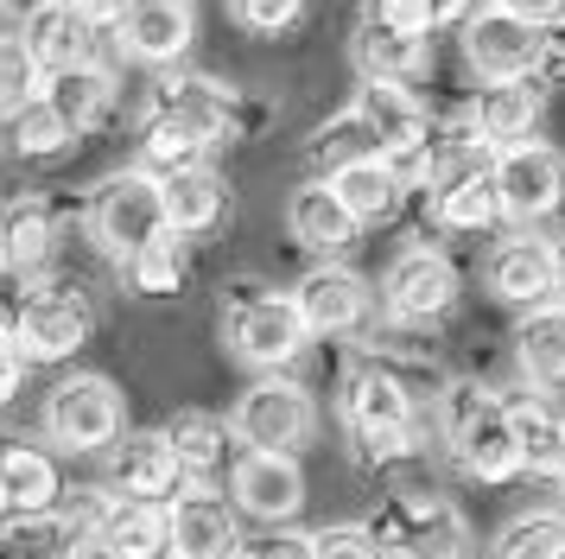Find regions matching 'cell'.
Returning <instances> with one entry per match:
<instances>
[{"label":"cell","mask_w":565,"mask_h":559,"mask_svg":"<svg viewBox=\"0 0 565 559\" xmlns=\"http://www.w3.org/2000/svg\"><path fill=\"white\" fill-rule=\"evenodd\" d=\"M438 432L477 483H509L521 477V457H514V432H509V407L502 394H489L477 381H451L438 394Z\"/></svg>","instance_id":"obj_1"},{"label":"cell","mask_w":565,"mask_h":559,"mask_svg":"<svg viewBox=\"0 0 565 559\" xmlns=\"http://www.w3.org/2000/svg\"><path fill=\"white\" fill-rule=\"evenodd\" d=\"M343 426L356 439L362 464H394V457L413 452V432H419V413H413V388L387 362H362L343 381Z\"/></svg>","instance_id":"obj_2"},{"label":"cell","mask_w":565,"mask_h":559,"mask_svg":"<svg viewBox=\"0 0 565 559\" xmlns=\"http://www.w3.org/2000/svg\"><path fill=\"white\" fill-rule=\"evenodd\" d=\"M369 540L387 559H463L470 553V521L433 489H394L382 508L362 521Z\"/></svg>","instance_id":"obj_3"},{"label":"cell","mask_w":565,"mask_h":559,"mask_svg":"<svg viewBox=\"0 0 565 559\" xmlns=\"http://www.w3.org/2000/svg\"><path fill=\"white\" fill-rule=\"evenodd\" d=\"M96 330V305L77 286H26L13 299V318H7V344L20 350V362H64L77 356Z\"/></svg>","instance_id":"obj_4"},{"label":"cell","mask_w":565,"mask_h":559,"mask_svg":"<svg viewBox=\"0 0 565 559\" xmlns=\"http://www.w3.org/2000/svg\"><path fill=\"white\" fill-rule=\"evenodd\" d=\"M230 432L242 452H274V457H299L318 432V401L299 381L286 376H260L230 413Z\"/></svg>","instance_id":"obj_5"},{"label":"cell","mask_w":565,"mask_h":559,"mask_svg":"<svg viewBox=\"0 0 565 559\" xmlns=\"http://www.w3.org/2000/svg\"><path fill=\"white\" fill-rule=\"evenodd\" d=\"M223 337H230L235 362L267 369V376H280L286 362L311 344L306 325H299V312H292V293H260V286H242L223 305Z\"/></svg>","instance_id":"obj_6"},{"label":"cell","mask_w":565,"mask_h":559,"mask_svg":"<svg viewBox=\"0 0 565 559\" xmlns=\"http://www.w3.org/2000/svg\"><path fill=\"white\" fill-rule=\"evenodd\" d=\"M343 115L356 127L362 152H369V159H387V166L419 159L426 134H433V108L413 96L407 83H362L356 102H350Z\"/></svg>","instance_id":"obj_7"},{"label":"cell","mask_w":565,"mask_h":559,"mask_svg":"<svg viewBox=\"0 0 565 559\" xmlns=\"http://www.w3.org/2000/svg\"><path fill=\"white\" fill-rule=\"evenodd\" d=\"M121 426H128V407L108 376H64L45 394V439H57L64 452H108Z\"/></svg>","instance_id":"obj_8"},{"label":"cell","mask_w":565,"mask_h":559,"mask_svg":"<svg viewBox=\"0 0 565 559\" xmlns=\"http://www.w3.org/2000/svg\"><path fill=\"white\" fill-rule=\"evenodd\" d=\"M89 235L103 242L115 261L134 254L166 235V203H159V178L153 172H115L89 203Z\"/></svg>","instance_id":"obj_9"},{"label":"cell","mask_w":565,"mask_h":559,"mask_svg":"<svg viewBox=\"0 0 565 559\" xmlns=\"http://www.w3.org/2000/svg\"><path fill=\"white\" fill-rule=\"evenodd\" d=\"M489 184L509 223H540L565 198V159L546 140H514V147L489 152Z\"/></svg>","instance_id":"obj_10"},{"label":"cell","mask_w":565,"mask_h":559,"mask_svg":"<svg viewBox=\"0 0 565 559\" xmlns=\"http://www.w3.org/2000/svg\"><path fill=\"white\" fill-rule=\"evenodd\" d=\"M546 45H553V32L514 20L502 7H483V13L463 20V57L483 83H527L546 64Z\"/></svg>","instance_id":"obj_11"},{"label":"cell","mask_w":565,"mask_h":559,"mask_svg":"<svg viewBox=\"0 0 565 559\" xmlns=\"http://www.w3.org/2000/svg\"><path fill=\"white\" fill-rule=\"evenodd\" d=\"M451 305H458V267H451L438 249L413 242V249H401L394 261H387L382 312L394 318V325H433V318H445Z\"/></svg>","instance_id":"obj_12"},{"label":"cell","mask_w":565,"mask_h":559,"mask_svg":"<svg viewBox=\"0 0 565 559\" xmlns=\"http://www.w3.org/2000/svg\"><path fill=\"white\" fill-rule=\"evenodd\" d=\"M292 312H299L306 337H356V330L375 318V293H369V280H362L356 267L318 261V267H306L299 286H292Z\"/></svg>","instance_id":"obj_13"},{"label":"cell","mask_w":565,"mask_h":559,"mask_svg":"<svg viewBox=\"0 0 565 559\" xmlns=\"http://www.w3.org/2000/svg\"><path fill=\"white\" fill-rule=\"evenodd\" d=\"M147 122H166L191 134L198 147H216L235 134V96L210 76H159L153 102H147Z\"/></svg>","instance_id":"obj_14"},{"label":"cell","mask_w":565,"mask_h":559,"mask_svg":"<svg viewBox=\"0 0 565 559\" xmlns=\"http://www.w3.org/2000/svg\"><path fill=\"white\" fill-rule=\"evenodd\" d=\"M230 496L242 515H255L267 528H286L306 508V471L299 457H274V452H242L230 464Z\"/></svg>","instance_id":"obj_15"},{"label":"cell","mask_w":565,"mask_h":559,"mask_svg":"<svg viewBox=\"0 0 565 559\" xmlns=\"http://www.w3.org/2000/svg\"><path fill=\"white\" fill-rule=\"evenodd\" d=\"M115 39H121V51L140 57V64H172V57H184L191 39H198V7H191V0H121Z\"/></svg>","instance_id":"obj_16"},{"label":"cell","mask_w":565,"mask_h":559,"mask_svg":"<svg viewBox=\"0 0 565 559\" xmlns=\"http://www.w3.org/2000/svg\"><path fill=\"white\" fill-rule=\"evenodd\" d=\"M184 489L179 452L166 445V432H128L115 439V496L128 503H172Z\"/></svg>","instance_id":"obj_17"},{"label":"cell","mask_w":565,"mask_h":559,"mask_svg":"<svg viewBox=\"0 0 565 559\" xmlns=\"http://www.w3.org/2000/svg\"><path fill=\"white\" fill-rule=\"evenodd\" d=\"M0 496H7V515H52L64 503L57 457L26 439H0Z\"/></svg>","instance_id":"obj_18"},{"label":"cell","mask_w":565,"mask_h":559,"mask_svg":"<svg viewBox=\"0 0 565 559\" xmlns=\"http://www.w3.org/2000/svg\"><path fill=\"white\" fill-rule=\"evenodd\" d=\"M489 293L521 305V312L546 305L559 293V286H553V249H546L540 235H509V242H495V254H489Z\"/></svg>","instance_id":"obj_19"},{"label":"cell","mask_w":565,"mask_h":559,"mask_svg":"<svg viewBox=\"0 0 565 559\" xmlns=\"http://www.w3.org/2000/svg\"><path fill=\"white\" fill-rule=\"evenodd\" d=\"M324 184H331V198L343 203V217L356 229L387 223V217L401 210V198H407V178H401V166H387V159H350V166H337Z\"/></svg>","instance_id":"obj_20"},{"label":"cell","mask_w":565,"mask_h":559,"mask_svg":"<svg viewBox=\"0 0 565 559\" xmlns=\"http://www.w3.org/2000/svg\"><path fill=\"white\" fill-rule=\"evenodd\" d=\"M166 445L179 452V471H184V489H210V483L230 471L235 457V432L223 413H179L172 426H166Z\"/></svg>","instance_id":"obj_21"},{"label":"cell","mask_w":565,"mask_h":559,"mask_svg":"<svg viewBox=\"0 0 565 559\" xmlns=\"http://www.w3.org/2000/svg\"><path fill=\"white\" fill-rule=\"evenodd\" d=\"M20 45H26V57L39 64V71H71V64H89V39H96V25H83L71 7H57V0H39L26 20H20V32H13Z\"/></svg>","instance_id":"obj_22"},{"label":"cell","mask_w":565,"mask_h":559,"mask_svg":"<svg viewBox=\"0 0 565 559\" xmlns=\"http://www.w3.org/2000/svg\"><path fill=\"white\" fill-rule=\"evenodd\" d=\"M242 547L230 508L216 503V489H184L172 496V559H230Z\"/></svg>","instance_id":"obj_23"},{"label":"cell","mask_w":565,"mask_h":559,"mask_svg":"<svg viewBox=\"0 0 565 559\" xmlns=\"http://www.w3.org/2000/svg\"><path fill=\"white\" fill-rule=\"evenodd\" d=\"M350 57H356L362 83H413V76H426V64H433V39H413V32L362 20L356 39H350Z\"/></svg>","instance_id":"obj_24"},{"label":"cell","mask_w":565,"mask_h":559,"mask_svg":"<svg viewBox=\"0 0 565 559\" xmlns=\"http://www.w3.org/2000/svg\"><path fill=\"white\" fill-rule=\"evenodd\" d=\"M534 122H540L534 83H483V96L470 102V115H463V127H470L489 152L514 147V140H534Z\"/></svg>","instance_id":"obj_25"},{"label":"cell","mask_w":565,"mask_h":559,"mask_svg":"<svg viewBox=\"0 0 565 559\" xmlns=\"http://www.w3.org/2000/svg\"><path fill=\"white\" fill-rule=\"evenodd\" d=\"M159 203H166V229L172 235H204L230 217V184L210 166H184V172L159 178Z\"/></svg>","instance_id":"obj_26"},{"label":"cell","mask_w":565,"mask_h":559,"mask_svg":"<svg viewBox=\"0 0 565 559\" xmlns=\"http://www.w3.org/2000/svg\"><path fill=\"white\" fill-rule=\"evenodd\" d=\"M57 242V217L45 198L0 203V274H39Z\"/></svg>","instance_id":"obj_27"},{"label":"cell","mask_w":565,"mask_h":559,"mask_svg":"<svg viewBox=\"0 0 565 559\" xmlns=\"http://www.w3.org/2000/svg\"><path fill=\"white\" fill-rule=\"evenodd\" d=\"M39 96H45V108H52L71 134H89V127L108 115V102H115V76H108L103 64H71V71L45 76Z\"/></svg>","instance_id":"obj_28"},{"label":"cell","mask_w":565,"mask_h":559,"mask_svg":"<svg viewBox=\"0 0 565 559\" xmlns=\"http://www.w3.org/2000/svg\"><path fill=\"white\" fill-rule=\"evenodd\" d=\"M96 540L134 559H172V503H128V496H115Z\"/></svg>","instance_id":"obj_29"},{"label":"cell","mask_w":565,"mask_h":559,"mask_svg":"<svg viewBox=\"0 0 565 559\" xmlns=\"http://www.w3.org/2000/svg\"><path fill=\"white\" fill-rule=\"evenodd\" d=\"M514 362H521V376L534 381L540 394L546 388H565V299H546L521 318V330H514Z\"/></svg>","instance_id":"obj_30"},{"label":"cell","mask_w":565,"mask_h":559,"mask_svg":"<svg viewBox=\"0 0 565 559\" xmlns=\"http://www.w3.org/2000/svg\"><path fill=\"white\" fill-rule=\"evenodd\" d=\"M426 198H433V223L445 229V235H489L495 223H509L502 203H495L489 172H463V178H451V184L426 191Z\"/></svg>","instance_id":"obj_31"},{"label":"cell","mask_w":565,"mask_h":559,"mask_svg":"<svg viewBox=\"0 0 565 559\" xmlns=\"http://www.w3.org/2000/svg\"><path fill=\"white\" fill-rule=\"evenodd\" d=\"M286 229H292L306 249H318V254H337V249L356 242V223L343 217V203L331 198L324 178H311V184H299V191L286 198Z\"/></svg>","instance_id":"obj_32"},{"label":"cell","mask_w":565,"mask_h":559,"mask_svg":"<svg viewBox=\"0 0 565 559\" xmlns=\"http://www.w3.org/2000/svg\"><path fill=\"white\" fill-rule=\"evenodd\" d=\"M509 432H514V457H521V471L534 477V471H553V457H559V426H565V413L546 394H509Z\"/></svg>","instance_id":"obj_33"},{"label":"cell","mask_w":565,"mask_h":559,"mask_svg":"<svg viewBox=\"0 0 565 559\" xmlns=\"http://www.w3.org/2000/svg\"><path fill=\"white\" fill-rule=\"evenodd\" d=\"M489 559H565V515L559 508H527L489 540Z\"/></svg>","instance_id":"obj_34"},{"label":"cell","mask_w":565,"mask_h":559,"mask_svg":"<svg viewBox=\"0 0 565 559\" xmlns=\"http://www.w3.org/2000/svg\"><path fill=\"white\" fill-rule=\"evenodd\" d=\"M71 140H77V134H71V127H64L52 108H45V96L20 102V108L7 115V147L20 152V159H57Z\"/></svg>","instance_id":"obj_35"},{"label":"cell","mask_w":565,"mask_h":559,"mask_svg":"<svg viewBox=\"0 0 565 559\" xmlns=\"http://www.w3.org/2000/svg\"><path fill=\"white\" fill-rule=\"evenodd\" d=\"M184 274H191V254H184V235H159V242H147V249L128 261V280L134 293H147V299H166V293H179Z\"/></svg>","instance_id":"obj_36"},{"label":"cell","mask_w":565,"mask_h":559,"mask_svg":"<svg viewBox=\"0 0 565 559\" xmlns=\"http://www.w3.org/2000/svg\"><path fill=\"white\" fill-rule=\"evenodd\" d=\"M39 83H45V71H39V64L26 57V45L7 32V39H0V115H13L20 102H32Z\"/></svg>","instance_id":"obj_37"},{"label":"cell","mask_w":565,"mask_h":559,"mask_svg":"<svg viewBox=\"0 0 565 559\" xmlns=\"http://www.w3.org/2000/svg\"><path fill=\"white\" fill-rule=\"evenodd\" d=\"M306 553L311 559H382V547L369 540V528H362V521H337V528L306 534Z\"/></svg>","instance_id":"obj_38"},{"label":"cell","mask_w":565,"mask_h":559,"mask_svg":"<svg viewBox=\"0 0 565 559\" xmlns=\"http://www.w3.org/2000/svg\"><path fill=\"white\" fill-rule=\"evenodd\" d=\"M299 13H306V0H230V20L242 25V32H260V39L286 32Z\"/></svg>","instance_id":"obj_39"},{"label":"cell","mask_w":565,"mask_h":559,"mask_svg":"<svg viewBox=\"0 0 565 559\" xmlns=\"http://www.w3.org/2000/svg\"><path fill=\"white\" fill-rule=\"evenodd\" d=\"M362 20L394 25V32H413V39H433V0H362Z\"/></svg>","instance_id":"obj_40"},{"label":"cell","mask_w":565,"mask_h":559,"mask_svg":"<svg viewBox=\"0 0 565 559\" xmlns=\"http://www.w3.org/2000/svg\"><path fill=\"white\" fill-rule=\"evenodd\" d=\"M502 13H514V20L540 25V32H553V25H565V0H495Z\"/></svg>","instance_id":"obj_41"},{"label":"cell","mask_w":565,"mask_h":559,"mask_svg":"<svg viewBox=\"0 0 565 559\" xmlns=\"http://www.w3.org/2000/svg\"><path fill=\"white\" fill-rule=\"evenodd\" d=\"M20 388H26V362H20V350H13V344H7V330H0V407L13 401Z\"/></svg>","instance_id":"obj_42"},{"label":"cell","mask_w":565,"mask_h":559,"mask_svg":"<svg viewBox=\"0 0 565 559\" xmlns=\"http://www.w3.org/2000/svg\"><path fill=\"white\" fill-rule=\"evenodd\" d=\"M57 7H71L83 25H115V13H121V0H57Z\"/></svg>","instance_id":"obj_43"},{"label":"cell","mask_w":565,"mask_h":559,"mask_svg":"<svg viewBox=\"0 0 565 559\" xmlns=\"http://www.w3.org/2000/svg\"><path fill=\"white\" fill-rule=\"evenodd\" d=\"M248 559H311V553H306V534H280L267 547H248Z\"/></svg>","instance_id":"obj_44"},{"label":"cell","mask_w":565,"mask_h":559,"mask_svg":"<svg viewBox=\"0 0 565 559\" xmlns=\"http://www.w3.org/2000/svg\"><path fill=\"white\" fill-rule=\"evenodd\" d=\"M470 20V0H433V25H458Z\"/></svg>","instance_id":"obj_45"},{"label":"cell","mask_w":565,"mask_h":559,"mask_svg":"<svg viewBox=\"0 0 565 559\" xmlns=\"http://www.w3.org/2000/svg\"><path fill=\"white\" fill-rule=\"evenodd\" d=\"M32 7H39V0H0V13H13V20H26Z\"/></svg>","instance_id":"obj_46"},{"label":"cell","mask_w":565,"mask_h":559,"mask_svg":"<svg viewBox=\"0 0 565 559\" xmlns=\"http://www.w3.org/2000/svg\"><path fill=\"white\" fill-rule=\"evenodd\" d=\"M553 286H559V293H565V242H559V249H553Z\"/></svg>","instance_id":"obj_47"},{"label":"cell","mask_w":565,"mask_h":559,"mask_svg":"<svg viewBox=\"0 0 565 559\" xmlns=\"http://www.w3.org/2000/svg\"><path fill=\"white\" fill-rule=\"evenodd\" d=\"M553 477L565 483V426H559V457H553Z\"/></svg>","instance_id":"obj_48"},{"label":"cell","mask_w":565,"mask_h":559,"mask_svg":"<svg viewBox=\"0 0 565 559\" xmlns=\"http://www.w3.org/2000/svg\"><path fill=\"white\" fill-rule=\"evenodd\" d=\"M0 521H7V496H0Z\"/></svg>","instance_id":"obj_49"}]
</instances>
